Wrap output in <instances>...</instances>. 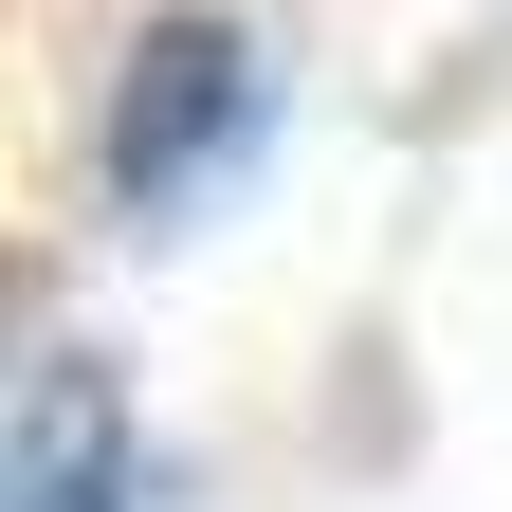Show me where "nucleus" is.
Listing matches in <instances>:
<instances>
[{
    "mask_svg": "<svg viewBox=\"0 0 512 512\" xmlns=\"http://www.w3.org/2000/svg\"><path fill=\"white\" fill-rule=\"evenodd\" d=\"M256 128H275L256 37H238V19H165L147 55H128V92H110V202H128V220L220 202V183L256 165Z\"/></svg>",
    "mask_w": 512,
    "mask_h": 512,
    "instance_id": "nucleus-1",
    "label": "nucleus"
},
{
    "mask_svg": "<svg viewBox=\"0 0 512 512\" xmlns=\"http://www.w3.org/2000/svg\"><path fill=\"white\" fill-rule=\"evenodd\" d=\"M0 512H128V403L92 348H37L19 439H0Z\"/></svg>",
    "mask_w": 512,
    "mask_h": 512,
    "instance_id": "nucleus-2",
    "label": "nucleus"
}]
</instances>
